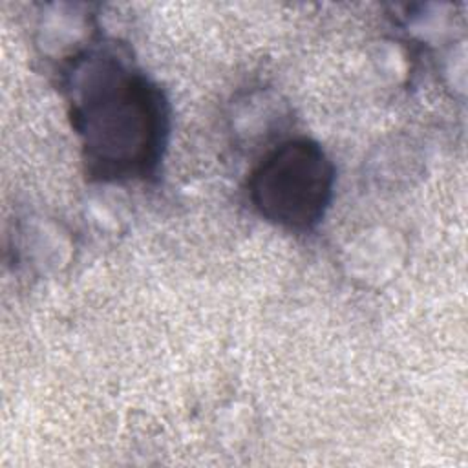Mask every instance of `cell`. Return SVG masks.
<instances>
[{"mask_svg":"<svg viewBox=\"0 0 468 468\" xmlns=\"http://www.w3.org/2000/svg\"><path fill=\"white\" fill-rule=\"evenodd\" d=\"M71 117L88 170L104 181L141 177L159 161L166 135L161 91L110 51L73 66Z\"/></svg>","mask_w":468,"mask_h":468,"instance_id":"6da1fadb","label":"cell"},{"mask_svg":"<svg viewBox=\"0 0 468 468\" xmlns=\"http://www.w3.org/2000/svg\"><path fill=\"white\" fill-rule=\"evenodd\" d=\"M335 166L307 137L289 139L254 168L249 192L254 208L271 223L307 230L325 214L333 196Z\"/></svg>","mask_w":468,"mask_h":468,"instance_id":"7a4b0ae2","label":"cell"}]
</instances>
